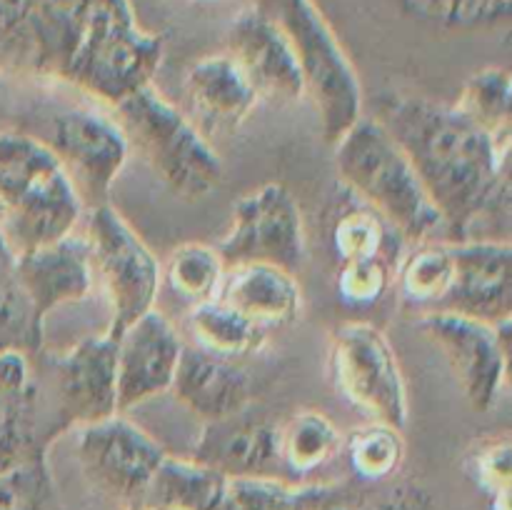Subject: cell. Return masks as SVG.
Segmentation results:
<instances>
[{"mask_svg": "<svg viewBox=\"0 0 512 510\" xmlns=\"http://www.w3.org/2000/svg\"><path fill=\"white\" fill-rule=\"evenodd\" d=\"M393 285L390 258H368L340 263L335 273V290L350 308H370L380 303Z\"/></svg>", "mask_w": 512, "mask_h": 510, "instance_id": "cell-35", "label": "cell"}, {"mask_svg": "<svg viewBox=\"0 0 512 510\" xmlns=\"http://www.w3.org/2000/svg\"><path fill=\"white\" fill-rule=\"evenodd\" d=\"M455 278V260L450 240L418 243L398 265L395 283L400 298L415 308L440 310L448 300Z\"/></svg>", "mask_w": 512, "mask_h": 510, "instance_id": "cell-26", "label": "cell"}, {"mask_svg": "<svg viewBox=\"0 0 512 510\" xmlns=\"http://www.w3.org/2000/svg\"><path fill=\"white\" fill-rule=\"evenodd\" d=\"M125 510H148V508H143V505H130V508H125Z\"/></svg>", "mask_w": 512, "mask_h": 510, "instance_id": "cell-36", "label": "cell"}, {"mask_svg": "<svg viewBox=\"0 0 512 510\" xmlns=\"http://www.w3.org/2000/svg\"><path fill=\"white\" fill-rule=\"evenodd\" d=\"M453 108L503 145H512V80L503 68L475 73Z\"/></svg>", "mask_w": 512, "mask_h": 510, "instance_id": "cell-30", "label": "cell"}, {"mask_svg": "<svg viewBox=\"0 0 512 510\" xmlns=\"http://www.w3.org/2000/svg\"><path fill=\"white\" fill-rule=\"evenodd\" d=\"M45 320L30 303L20 283L15 253L0 233V355L23 353L35 358L43 353Z\"/></svg>", "mask_w": 512, "mask_h": 510, "instance_id": "cell-24", "label": "cell"}, {"mask_svg": "<svg viewBox=\"0 0 512 510\" xmlns=\"http://www.w3.org/2000/svg\"><path fill=\"white\" fill-rule=\"evenodd\" d=\"M343 483L295 485L283 478H230L218 510H323Z\"/></svg>", "mask_w": 512, "mask_h": 510, "instance_id": "cell-27", "label": "cell"}, {"mask_svg": "<svg viewBox=\"0 0 512 510\" xmlns=\"http://www.w3.org/2000/svg\"><path fill=\"white\" fill-rule=\"evenodd\" d=\"M130 148L140 153L170 193L183 200H203L223 183V160L208 138L163 98L143 85L113 108Z\"/></svg>", "mask_w": 512, "mask_h": 510, "instance_id": "cell-4", "label": "cell"}, {"mask_svg": "<svg viewBox=\"0 0 512 510\" xmlns=\"http://www.w3.org/2000/svg\"><path fill=\"white\" fill-rule=\"evenodd\" d=\"M218 253L223 263H268L298 275L305 263V228L298 200L285 185L265 183L233 205Z\"/></svg>", "mask_w": 512, "mask_h": 510, "instance_id": "cell-9", "label": "cell"}, {"mask_svg": "<svg viewBox=\"0 0 512 510\" xmlns=\"http://www.w3.org/2000/svg\"><path fill=\"white\" fill-rule=\"evenodd\" d=\"M170 393L203 423L233 418L253 405V380L238 360L215 358L185 343Z\"/></svg>", "mask_w": 512, "mask_h": 510, "instance_id": "cell-17", "label": "cell"}, {"mask_svg": "<svg viewBox=\"0 0 512 510\" xmlns=\"http://www.w3.org/2000/svg\"><path fill=\"white\" fill-rule=\"evenodd\" d=\"M390 225L370 208H350L335 220L333 250L340 263L388 258Z\"/></svg>", "mask_w": 512, "mask_h": 510, "instance_id": "cell-32", "label": "cell"}, {"mask_svg": "<svg viewBox=\"0 0 512 510\" xmlns=\"http://www.w3.org/2000/svg\"><path fill=\"white\" fill-rule=\"evenodd\" d=\"M118 338L90 335L48 363L50 385L65 430L118 415Z\"/></svg>", "mask_w": 512, "mask_h": 510, "instance_id": "cell-13", "label": "cell"}, {"mask_svg": "<svg viewBox=\"0 0 512 510\" xmlns=\"http://www.w3.org/2000/svg\"><path fill=\"white\" fill-rule=\"evenodd\" d=\"M185 340L160 310H148L118 335V413L170 393Z\"/></svg>", "mask_w": 512, "mask_h": 510, "instance_id": "cell-14", "label": "cell"}, {"mask_svg": "<svg viewBox=\"0 0 512 510\" xmlns=\"http://www.w3.org/2000/svg\"><path fill=\"white\" fill-rule=\"evenodd\" d=\"M83 200L45 140L0 130V233L15 255L75 233Z\"/></svg>", "mask_w": 512, "mask_h": 510, "instance_id": "cell-2", "label": "cell"}, {"mask_svg": "<svg viewBox=\"0 0 512 510\" xmlns=\"http://www.w3.org/2000/svg\"><path fill=\"white\" fill-rule=\"evenodd\" d=\"M190 458L218 470L225 478H275L278 425L255 413L253 405L233 418L205 423Z\"/></svg>", "mask_w": 512, "mask_h": 510, "instance_id": "cell-16", "label": "cell"}, {"mask_svg": "<svg viewBox=\"0 0 512 510\" xmlns=\"http://www.w3.org/2000/svg\"><path fill=\"white\" fill-rule=\"evenodd\" d=\"M15 265L30 303L43 320L63 305L88 298L95 283L88 243L78 233L15 255Z\"/></svg>", "mask_w": 512, "mask_h": 510, "instance_id": "cell-19", "label": "cell"}, {"mask_svg": "<svg viewBox=\"0 0 512 510\" xmlns=\"http://www.w3.org/2000/svg\"><path fill=\"white\" fill-rule=\"evenodd\" d=\"M193 348L225 360H240L255 355L265 345V330L245 320L220 300L193 305L188 313Z\"/></svg>", "mask_w": 512, "mask_h": 510, "instance_id": "cell-25", "label": "cell"}, {"mask_svg": "<svg viewBox=\"0 0 512 510\" xmlns=\"http://www.w3.org/2000/svg\"><path fill=\"white\" fill-rule=\"evenodd\" d=\"M215 300L263 330L285 328L303 313L298 275L268 263L230 265Z\"/></svg>", "mask_w": 512, "mask_h": 510, "instance_id": "cell-21", "label": "cell"}, {"mask_svg": "<svg viewBox=\"0 0 512 510\" xmlns=\"http://www.w3.org/2000/svg\"><path fill=\"white\" fill-rule=\"evenodd\" d=\"M418 328L443 353L470 408L493 410L510 375L512 323L490 325L450 310H428Z\"/></svg>", "mask_w": 512, "mask_h": 510, "instance_id": "cell-8", "label": "cell"}, {"mask_svg": "<svg viewBox=\"0 0 512 510\" xmlns=\"http://www.w3.org/2000/svg\"><path fill=\"white\" fill-rule=\"evenodd\" d=\"M0 510H60L48 458L23 460L0 473Z\"/></svg>", "mask_w": 512, "mask_h": 510, "instance_id": "cell-33", "label": "cell"}, {"mask_svg": "<svg viewBox=\"0 0 512 510\" xmlns=\"http://www.w3.org/2000/svg\"><path fill=\"white\" fill-rule=\"evenodd\" d=\"M350 473L360 485H388L405 463L403 430L385 423H365L343 435V448Z\"/></svg>", "mask_w": 512, "mask_h": 510, "instance_id": "cell-28", "label": "cell"}, {"mask_svg": "<svg viewBox=\"0 0 512 510\" xmlns=\"http://www.w3.org/2000/svg\"><path fill=\"white\" fill-rule=\"evenodd\" d=\"M233 63L248 80L255 98L270 105L298 103L305 95L303 75L288 35L260 18H245L230 38Z\"/></svg>", "mask_w": 512, "mask_h": 510, "instance_id": "cell-18", "label": "cell"}, {"mask_svg": "<svg viewBox=\"0 0 512 510\" xmlns=\"http://www.w3.org/2000/svg\"><path fill=\"white\" fill-rule=\"evenodd\" d=\"M455 278L440 310L483 320L512 323V243L510 240H458L450 243Z\"/></svg>", "mask_w": 512, "mask_h": 510, "instance_id": "cell-15", "label": "cell"}, {"mask_svg": "<svg viewBox=\"0 0 512 510\" xmlns=\"http://www.w3.org/2000/svg\"><path fill=\"white\" fill-rule=\"evenodd\" d=\"M323 510H435L433 498L420 485H360L343 483L340 493Z\"/></svg>", "mask_w": 512, "mask_h": 510, "instance_id": "cell-34", "label": "cell"}, {"mask_svg": "<svg viewBox=\"0 0 512 510\" xmlns=\"http://www.w3.org/2000/svg\"><path fill=\"white\" fill-rule=\"evenodd\" d=\"M465 473L488 495L490 510L512 508V443L510 433L480 438L465 455Z\"/></svg>", "mask_w": 512, "mask_h": 510, "instance_id": "cell-31", "label": "cell"}, {"mask_svg": "<svg viewBox=\"0 0 512 510\" xmlns=\"http://www.w3.org/2000/svg\"><path fill=\"white\" fill-rule=\"evenodd\" d=\"M225 270L228 265L220 258L218 248L190 240L170 250L165 263H160V278L175 295L188 300L190 305H200L218 298Z\"/></svg>", "mask_w": 512, "mask_h": 510, "instance_id": "cell-29", "label": "cell"}, {"mask_svg": "<svg viewBox=\"0 0 512 510\" xmlns=\"http://www.w3.org/2000/svg\"><path fill=\"white\" fill-rule=\"evenodd\" d=\"M375 120L408 155L450 243L495 220L510 233L512 145L490 138L453 105L420 95L385 93Z\"/></svg>", "mask_w": 512, "mask_h": 510, "instance_id": "cell-1", "label": "cell"}, {"mask_svg": "<svg viewBox=\"0 0 512 510\" xmlns=\"http://www.w3.org/2000/svg\"><path fill=\"white\" fill-rule=\"evenodd\" d=\"M68 173L80 200L90 208L110 203V188L130 155L128 138L118 120L90 108H68L53 115L45 140Z\"/></svg>", "mask_w": 512, "mask_h": 510, "instance_id": "cell-12", "label": "cell"}, {"mask_svg": "<svg viewBox=\"0 0 512 510\" xmlns=\"http://www.w3.org/2000/svg\"><path fill=\"white\" fill-rule=\"evenodd\" d=\"M328 378L340 398L368 423L405 430L410 415L408 385L388 335L365 320L333 328L328 340Z\"/></svg>", "mask_w": 512, "mask_h": 510, "instance_id": "cell-5", "label": "cell"}, {"mask_svg": "<svg viewBox=\"0 0 512 510\" xmlns=\"http://www.w3.org/2000/svg\"><path fill=\"white\" fill-rule=\"evenodd\" d=\"M335 168L350 193L395 233L425 243L445 233L438 210L420 185L408 155L375 118H360L335 145Z\"/></svg>", "mask_w": 512, "mask_h": 510, "instance_id": "cell-3", "label": "cell"}, {"mask_svg": "<svg viewBox=\"0 0 512 510\" xmlns=\"http://www.w3.org/2000/svg\"><path fill=\"white\" fill-rule=\"evenodd\" d=\"M78 460L85 478L108 498L130 505L143 495L168 450L125 415L78 428Z\"/></svg>", "mask_w": 512, "mask_h": 510, "instance_id": "cell-10", "label": "cell"}, {"mask_svg": "<svg viewBox=\"0 0 512 510\" xmlns=\"http://www.w3.org/2000/svg\"><path fill=\"white\" fill-rule=\"evenodd\" d=\"M228 478L188 455H165L143 495L148 510H218Z\"/></svg>", "mask_w": 512, "mask_h": 510, "instance_id": "cell-22", "label": "cell"}, {"mask_svg": "<svg viewBox=\"0 0 512 510\" xmlns=\"http://www.w3.org/2000/svg\"><path fill=\"white\" fill-rule=\"evenodd\" d=\"M190 123L208 140L228 138L243 128L258 105L253 88L230 58H205L183 83Z\"/></svg>", "mask_w": 512, "mask_h": 510, "instance_id": "cell-20", "label": "cell"}, {"mask_svg": "<svg viewBox=\"0 0 512 510\" xmlns=\"http://www.w3.org/2000/svg\"><path fill=\"white\" fill-rule=\"evenodd\" d=\"M343 448V433L325 413L298 410L278 425V460L285 473L308 478L328 465Z\"/></svg>", "mask_w": 512, "mask_h": 510, "instance_id": "cell-23", "label": "cell"}, {"mask_svg": "<svg viewBox=\"0 0 512 510\" xmlns=\"http://www.w3.org/2000/svg\"><path fill=\"white\" fill-rule=\"evenodd\" d=\"M85 243L93 280H98L110 305L108 333L118 338L125 328L155 308L163 283L160 260L110 203L90 208Z\"/></svg>", "mask_w": 512, "mask_h": 510, "instance_id": "cell-6", "label": "cell"}, {"mask_svg": "<svg viewBox=\"0 0 512 510\" xmlns=\"http://www.w3.org/2000/svg\"><path fill=\"white\" fill-rule=\"evenodd\" d=\"M35 360L38 355H0V473L23 460L48 458L50 445L68 433L53 385L38 378Z\"/></svg>", "mask_w": 512, "mask_h": 510, "instance_id": "cell-11", "label": "cell"}, {"mask_svg": "<svg viewBox=\"0 0 512 510\" xmlns=\"http://www.w3.org/2000/svg\"><path fill=\"white\" fill-rule=\"evenodd\" d=\"M285 30L303 75L305 95L313 100L323 140L335 148L338 140L363 118V90L353 65L338 48L330 30L303 0L285 8Z\"/></svg>", "mask_w": 512, "mask_h": 510, "instance_id": "cell-7", "label": "cell"}]
</instances>
